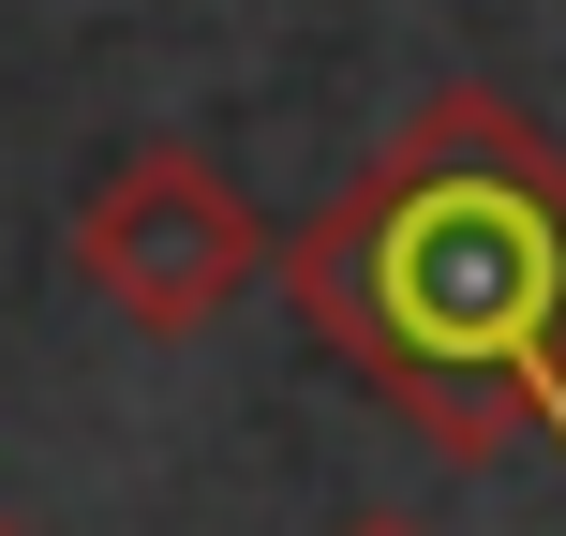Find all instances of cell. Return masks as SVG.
Instances as JSON below:
<instances>
[{"label":"cell","mask_w":566,"mask_h":536,"mask_svg":"<svg viewBox=\"0 0 566 536\" xmlns=\"http://www.w3.org/2000/svg\"><path fill=\"white\" fill-rule=\"evenodd\" d=\"M283 283L448 462H507L522 432L566 448V149L507 90H418L328 224H298Z\"/></svg>","instance_id":"cell-1"},{"label":"cell","mask_w":566,"mask_h":536,"mask_svg":"<svg viewBox=\"0 0 566 536\" xmlns=\"http://www.w3.org/2000/svg\"><path fill=\"white\" fill-rule=\"evenodd\" d=\"M75 269H90L105 313H135L149 343H179V328H209V313L254 298V283L283 269V239L254 224V195H239L209 149L135 135V149L75 195Z\"/></svg>","instance_id":"cell-2"},{"label":"cell","mask_w":566,"mask_h":536,"mask_svg":"<svg viewBox=\"0 0 566 536\" xmlns=\"http://www.w3.org/2000/svg\"><path fill=\"white\" fill-rule=\"evenodd\" d=\"M358 536H418V522H358Z\"/></svg>","instance_id":"cell-3"},{"label":"cell","mask_w":566,"mask_h":536,"mask_svg":"<svg viewBox=\"0 0 566 536\" xmlns=\"http://www.w3.org/2000/svg\"><path fill=\"white\" fill-rule=\"evenodd\" d=\"M0 536H15V522H0Z\"/></svg>","instance_id":"cell-4"}]
</instances>
